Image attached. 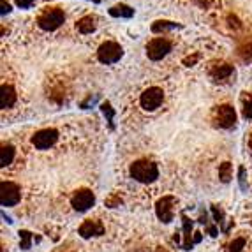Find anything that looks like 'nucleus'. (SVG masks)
<instances>
[{"instance_id": "4be33fe9", "label": "nucleus", "mask_w": 252, "mask_h": 252, "mask_svg": "<svg viewBox=\"0 0 252 252\" xmlns=\"http://www.w3.org/2000/svg\"><path fill=\"white\" fill-rule=\"evenodd\" d=\"M102 113L108 115V120H109V122L113 120V109H111V106H109L108 102H106V104H102Z\"/></svg>"}, {"instance_id": "5701e85b", "label": "nucleus", "mask_w": 252, "mask_h": 252, "mask_svg": "<svg viewBox=\"0 0 252 252\" xmlns=\"http://www.w3.org/2000/svg\"><path fill=\"white\" fill-rule=\"evenodd\" d=\"M16 2V5L18 7H21V9H27V7H30V5L34 4L35 0H14Z\"/></svg>"}, {"instance_id": "b1692460", "label": "nucleus", "mask_w": 252, "mask_h": 252, "mask_svg": "<svg viewBox=\"0 0 252 252\" xmlns=\"http://www.w3.org/2000/svg\"><path fill=\"white\" fill-rule=\"evenodd\" d=\"M0 7H2V11H0V13H2V16H5L7 13H11V5H9L5 0H0Z\"/></svg>"}, {"instance_id": "1a4fd4ad", "label": "nucleus", "mask_w": 252, "mask_h": 252, "mask_svg": "<svg viewBox=\"0 0 252 252\" xmlns=\"http://www.w3.org/2000/svg\"><path fill=\"white\" fill-rule=\"evenodd\" d=\"M57 139H59V132L55 129H41L34 134L32 143L37 150H48L57 143Z\"/></svg>"}, {"instance_id": "20e7f679", "label": "nucleus", "mask_w": 252, "mask_h": 252, "mask_svg": "<svg viewBox=\"0 0 252 252\" xmlns=\"http://www.w3.org/2000/svg\"><path fill=\"white\" fill-rule=\"evenodd\" d=\"M214 122L217 127H222V129H229L236 124V111L233 106L229 104H222L217 106L214 109Z\"/></svg>"}, {"instance_id": "2eb2a0df", "label": "nucleus", "mask_w": 252, "mask_h": 252, "mask_svg": "<svg viewBox=\"0 0 252 252\" xmlns=\"http://www.w3.org/2000/svg\"><path fill=\"white\" fill-rule=\"evenodd\" d=\"M109 14L115 18H130L134 14V9H130L129 5H126V4H117L109 9Z\"/></svg>"}, {"instance_id": "dca6fc26", "label": "nucleus", "mask_w": 252, "mask_h": 252, "mask_svg": "<svg viewBox=\"0 0 252 252\" xmlns=\"http://www.w3.org/2000/svg\"><path fill=\"white\" fill-rule=\"evenodd\" d=\"M78 30H80L81 34H92L94 30H95V20L92 16H85L78 21Z\"/></svg>"}, {"instance_id": "f257e3e1", "label": "nucleus", "mask_w": 252, "mask_h": 252, "mask_svg": "<svg viewBox=\"0 0 252 252\" xmlns=\"http://www.w3.org/2000/svg\"><path fill=\"white\" fill-rule=\"evenodd\" d=\"M129 173L136 182H141V184H150L156 178H159V168L152 160H136L130 166Z\"/></svg>"}, {"instance_id": "423d86ee", "label": "nucleus", "mask_w": 252, "mask_h": 252, "mask_svg": "<svg viewBox=\"0 0 252 252\" xmlns=\"http://www.w3.org/2000/svg\"><path fill=\"white\" fill-rule=\"evenodd\" d=\"M171 51V42L164 37L152 39L147 44V55L150 60H160Z\"/></svg>"}, {"instance_id": "7ed1b4c3", "label": "nucleus", "mask_w": 252, "mask_h": 252, "mask_svg": "<svg viewBox=\"0 0 252 252\" xmlns=\"http://www.w3.org/2000/svg\"><path fill=\"white\" fill-rule=\"evenodd\" d=\"M63 20H65V14H63L62 9H48V11H44V13L39 16L37 23L42 30L53 32V30H57L62 25Z\"/></svg>"}, {"instance_id": "6e6552de", "label": "nucleus", "mask_w": 252, "mask_h": 252, "mask_svg": "<svg viewBox=\"0 0 252 252\" xmlns=\"http://www.w3.org/2000/svg\"><path fill=\"white\" fill-rule=\"evenodd\" d=\"M20 187L13 182H2L0 184V203L2 206H14L20 201Z\"/></svg>"}, {"instance_id": "39448f33", "label": "nucleus", "mask_w": 252, "mask_h": 252, "mask_svg": "<svg viewBox=\"0 0 252 252\" xmlns=\"http://www.w3.org/2000/svg\"><path fill=\"white\" fill-rule=\"evenodd\" d=\"M162 101H164V92L159 87H150V89L145 90V92L141 94V97H139V102H141V106H143L147 111L157 109L162 104Z\"/></svg>"}, {"instance_id": "6ab92c4d", "label": "nucleus", "mask_w": 252, "mask_h": 252, "mask_svg": "<svg viewBox=\"0 0 252 252\" xmlns=\"http://www.w3.org/2000/svg\"><path fill=\"white\" fill-rule=\"evenodd\" d=\"M244 117L252 120V94L244 97Z\"/></svg>"}, {"instance_id": "0eeeda50", "label": "nucleus", "mask_w": 252, "mask_h": 252, "mask_svg": "<svg viewBox=\"0 0 252 252\" xmlns=\"http://www.w3.org/2000/svg\"><path fill=\"white\" fill-rule=\"evenodd\" d=\"M175 205H177V198L175 196H164L157 201L156 205V214L159 217V220L162 222H171L173 214H175Z\"/></svg>"}, {"instance_id": "f03ea898", "label": "nucleus", "mask_w": 252, "mask_h": 252, "mask_svg": "<svg viewBox=\"0 0 252 252\" xmlns=\"http://www.w3.org/2000/svg\"><path fill=\"white\" fill-rule=\"evenodd\" d=\"M124 50L122 46L115 41H106L102 42L99 50H97V59L101 60L102 63H115L122 59Z\"/></svg>"}, {"instance_id": "cd10ccee", "label": "nucleus", "mask_w": 252, "mask_h": 252, "mask_svg": "<svg viewBox=\"0 0 252 252\" xmlns=\"http://www.w3.org/2000/svg\"><path fill=\"white\" fill-rule=\"evenodd\" d=\"M156 252H169V251H168V249H164V247H157Z\"/></svg>"}, {"instance_id": "393cba45", "label": "nucleus", "mask_w": 252, "mask_h": 252, "mask_svg": "<svg viewBox=\"0 0 252 252\" xmlns=\"http://www.w3.org/2000/svg\"><path fill=\"white\" fill-rule=\"evenodd\" d=\"M212 212H214V215H215V220H217V222H222V217H224L222 212L219 210L217 206H212Z\"/></svg>"}, {"instance_id": "412c9836", "label": "nucleus", "mask_w": 252, "mask_h": 252, "mask_svg": "<svg viewBox=\"0 0 252 252\" xmlns=\"http://www.w3.org/2000/svg\"><path fill=\"white\" fill-rule=\"evenodd\" d=\"M20 240H21V249H30L32 235L29 231H20Z\"/></svg>"}, {"instance_id": "aec40b11", "label": "nucleus", "mask_w": 252, "mask_h": 252, "mask_svg": "<svg viewBox=\"0 0 252 252\" xmlns=\"http://www.w3.org/2000/svg\"><path fill=\"white\" fill-rule=\"evenodd\" d=\"M244 247H245V238L240 236V238L233 240L231 244H229V252H240Z\"/></svg>"}, {"instance_id": "4468645a", "label": "nucleus", "mask_w": 252, "mask_h": 252, "mask_svg": "<svg viewBox=\"0 0 252 252\" xmlns=\"http://www.w3.org/2000/svg\"><path fill=\"white\" fill-rule=\"evenodd\" d=\"M14 156H16V150L11 145H2V150H0V166L7 168L9 164L14 160Z\"/></svg>"}, {"instance_id": "c756f323", "label": "nucleus", "mask_w": 252, "mask_h": 252, "mask_svg": "<svg viewBox=\"0 0 252 252\" xmlns=\"http://www.w3.org/2000/svg\"><path fill=\"white\" fill-rule=\"evenodd\" d=\"M94 2H99V0H94Z\"/></svg>"}, {"instance_id": "ddd939ff", "label": "nucleus", "mask_w": 252, "mask_h": 252, "mask_svg": "<svg viewBox=\"0 0 252 252\" xmlns=\"http://www.w3.org/2000/svg\"><path fill=\"white\" fill-rule=\"evenodd\" d=\"M231 74H233V67L231 65H227V63H219V65H214V69L210 71V76L215 81H224V80H227Z\"/></svg>"}, {"instance_id": "a878e982", "label": "nucleus", "mask_w": 252, "mask_h": 252, "mask_svg": "<svg viewBox=\"0 0 252 252\" xmlns=\"http://www.w3.org/2000/svg\"><path fill=\"white\" fill-rule=\"evenodd\" d=\"M120 201H122V199L118 198V196H111V198H109L108 201H106V205L111 206V208H113V206L117 205V203H120Z\"/></svg>"}, {"instance_id": "c85d7f7f", "label": "nucleus", "mask_w": 252, "mask_h": 252, "mask_svg": "<svg viewBox=\"0 0 252 252\" xmlns=\"http://www.w3.org/2000/svg\"><path fill=\"white\" fill-rule=\"evenodd\" d=\"M249 147H251V150H252V138H251V141H249Z\"/></svg>"}, {"instance_id": "9b49d317", "label": "nucleus", "mask_w": 252, "mask_h": 252, "mask_svg": "<svg viewBox=\"0 0 252 252\" xmlns=\"http://www.w3.org/2000/svg\"><path fill=\"white\" fill-rule=\"evenodd\" d=\"M80 235L83 236V238L101 236V235H104V226H102V222L97 220V219H89V220H85L80 226Z\"/></svg>"}, {"instance_id": "bb28decb", "label": "nucleus", "mask_w": 252, "mask_h": 252, "mask_svg": "<svg viewBox=\"0 0 252 252\" xmlns=\"http://www.w3.org/2000/svg\"><path fill=\"white\" fill-rule=\"evenodd\" d=\"M240 185H242V189H247V185H245V169L240 168Z\"/></svg>"}, {"instance_id": "f3484780", "label": "nucleus", "mask_w": 252, "mask_h": 252, "mask_svg": "<svg viewBox=\"0 0 252 252\" xmlns=\"http://www.w3.org/2000/svg\"><path fill=\"white\" fill-rule=\"evenodd\" d=\"M231 173H233L231 164H229V162H222V164H220V168H219V178H220L224 184L231 180V177H233Z\"/></svg>"}, {"instance_id": "f8f14e48", "label": "nucleus", "mask_w": 252, "mask_h": 252, "mask_svg": "<svg viewBox=\"0 0 252 252\" xmlns=\"http://www.w3.org/2000/svg\"><path fill=\"white\" fill-rule=\"evenodd\" d=\"M14 102H16V90L11 85H2V90H0V106L4 109H7Z\"/></svg>"}, {"instance_id": "9d476101", "label": "nucleus", "mask_w": 252, "mask_h": 252, "mask_svg": "<svg viewBox=\"0 0 252 252\" xmlns=\"http://www.w3.org/2000/svg\"><path fill=\"white\" fill-rule=\"evenodd\" d=\"M94 203H95V196H94L92 190L89 189H80L76 190L74 196L71 198V205L74 210L78 212H87L89 208H92Z\"/></svg>"}, {"instance_id": "a211bd4d", "label": "nucleus", "mask_w": 252, "mask_h": 252, "mask_svg": "<svg viewBox=\"0 0 252 252\" xmlns=\"http://www.w3.org/2000/svg\"><path fill=\"white\" fill-rule=\"evenodd\" d=\"M177 23H173V21H156L154 25H152V30L154 32H164V30H173V29H177Z\"/></svg>"}]
</instances>
